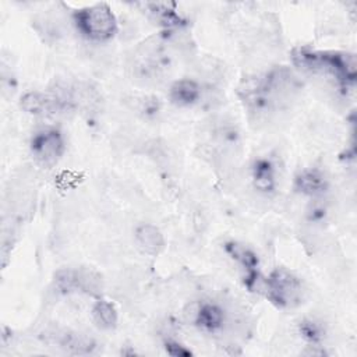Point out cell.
<instances>
[{"label": "cell", "mask_w": 357, "mask_h": 357, "mask_svg": "<svg viewBox=\"0 0 357 357\" xmlns=\"http://www.w3.org/2000/svg\"><path fill=\"white\" fill-rule=\"evenodd\" d=\"M298 88L300 84L291 70L276 67L261 77L244 81L238 93L250 110L265 113L287 105Z\"/></svg>", "instance_id": "6da1fadb"}, {"label": "cell", "mask_w": 357, "mask_h": 357, "mask_svg": "<svg viewBox=\"0 0 357 357\" xmlns=\"http://www.w3.org/2000/svg\"><path fill=\"white\" fill-rule=\"evenodd\" d=\"M294 64L312 73H329L343 85L354 84L357 64L356 56L340 52H315L310 49H296L293 52Z\"/></svg>", "instance_id": "7a4b0ae2"}, {"label": "cell", "mask_w": 357, "mask_h": 357, "mask_svg": "<svg viewBox=\"0 0 357 357\" xmlns=\"http://www.w3.org/2000/svg\"><path fill=\"white\" fill-rule=\"evenodd\" d=\"M78 31L92 40H109L117 32V21L109 6L95 4L73 14Z\"/></svg>", "instance_id": "3957f363"}, {"label": "cell", "mask_w": 357, "mask_h": 357, "mask_svg": "<svg viewBox=\"0 0 357 357\" xmlns=\"http://www.w3.org/2000/svg\"><path fill=\"white\" fill-rule=\"evenodd\" d=\"M262 290L278 307H294L301 301V282L291 272L278 268L264 282Z\"/></svg>", "instance_id": "277c9868"}, {"label": "cell", "mask_w": 357, "mask_h": 357, "mask_svg": "<svg viewBox=\"0 0 357 357\" xmlns=\"http://www.w3.org/2000/svg\"><path fill=\"white\" fill-rule=\"evenodd\" d=\"M31 152L40 166L50 167L56 165L64 152L61 134L54 128H46L36 132L31 139Z\"/></svg>", "instance_id": "5b68a950"}, {"label": "cell", "mask_w": 357, "mask_h": 357, "mask_svg": "<svg viewBox=\"0 0 357 357\" xmlns=\"http://www.w3.org/2000/svg\"><path fill=\"white\" fill-rule=\"evenodd\" d=\"M183 317L185 322L208 332L220 329L225 322L223 310L218 304L209 301H191L184 307Z\"/></svg>", "instance_id": "8992f818"}, {"label": "cell", "mask_w": 357, "mask_h": 357, "mask_svg": "<svg viewBox=\"0 0 357 357\" xmlns=\"http://www.w3.org/2000/svg\"><path fill=\"white\" fill-rule=\"evenodd\" d=\"M225 251L234 259L237 261L241 268L245 272V284L248 286V289H252L254 284H257L258 282V258L254 254V251H251L248 247L236 243V241H229L225 244Z\"/></svg>", "instance_id": "52a82bcc"}, {"label": "cell", "mask_w": 357, "mask_h": 357, "mask_svg": "<svg viewBox=\"0 0 357 357\" xmlns=\"http://www.w3.org/2000/svg\"><path fill=\"white\" fill-rule=\"evenodd\" d=\"M135 241L144 252L151 255H156L165 248V237L162 231L149 223H142L135 229Z\"/></svg>", "instance_id": "ba28073f"}, {"label": "cell", "mask_w": 357, "mask_h": 357, "mask_svg": "<svg viewBox=\"0 0 357 357\" xmlns=\"http://www.w3.org/2000/svg\"><path fill=\"white\" fill-rule=\"evenodd\" d=\"M201 98L199 85L190 78L176 81L170 86V99L178 106H190Z\"/></svg>", "instance_id": "9c48e42d"}, {"label": "cell", "mask_w": 357, "mask_h": 357, "mask_svg": "<svg viewBox=\"0 0 357 357\" xmlns=\"http://www.w3.org/2000/svg\"><path fill=\"white\" fill-rule=\"evenodd\" d=\"M296 188L307 195H319L326 188V180L321 172L307 169L296 177Z\"/></svg>", "instance_id": "30bf717a"}, {"label": "cell", "mask_w": 357, "mask_h": 357, "mask_svg": "<svg viewBox=\"0 0 357 357\" xmlns=\"http://www.w3.org/2000/svg\"><path fill=\"white\" fill-rule=\"evenodd\" d=\"M254 185L261 191H273L275 188V167L271 160L259 159L252 167Z\"/></svg>", "instance_id": "8fae6325"}, {"label": "cell", "mask_w": 357, "mask_h": 357, "mask_svg": "<svg viewBox=\"0 0 357 357\" xmlns=\"http://www.w3.org/2000/svg\"><path fill=\"white\" fill-rule=\"evenodd\" d=\"M103 289L102 276L89 268L77 269V291L98 296Z\"/></svg>", "instance_id": "7c38bea8"}, {"label": "cell", "mask_w": 357, "mask_h": 357, "mask_svg": "<svg viewBox=\"0 0 357 357\" xmlns=\"http://www.w3.org/2000/svg\"><path fill=\"white\" fill-rule=\"evenodd\" d=\"M92 315L98 326L103 329H112L117 324L116 307L106 300H99L95 303L92 308Z\"/></svg>", "instance_id": "4fadbf2b"}, {"label": "cell", "mask_w": 357, "mask_h": 357, "mask_svg": "<svg viewBox=\"0 0 357 357\" xmlns=\"http://www.w3.org/2000/svg\"><path fill=\"white\" fill-rule=\"evenodd\" d=\"M145 7L149 8V13L153 15V18L163 26L166 28H176L180 26L183 20L180 18L178 14L173 8H170L167 4H160V3H148Z\"/></svg>", "instance_id": "5bb4252c"}, {"label": "cell", "mask_w": 357, "mask_h": 357, "mask_svg": "<svg viewBox=\"0 0 357 357\" xmlns=\"http://www.w3.org/2000/svg\"><path fill=\"white\" fill-rule=\"evenodd\" d=\"M54 284L61 293L77 291V269H59L54 273Z\"/></svg>", "instance_id": "9a60e30c"}, {"label": "cell", "mask_w": 357, "mask_h": 357, "mask_svg": "<svg viewBox=\"0 0 357 357\" xmlns=\"http://www.w3.org/2000/svg\"><path fill=\"white\" fill-rule=\"evenodd\" d=\"M300 333L305 340L315 344L324 337V328L312 319H304L300 322Z\"/></svg>", "instance_id": "2e32d148"}, {"label": "cell", "mask_w": 357, "mask_h": 357, "mask_svg": "<svg viewBox=\"0 0 357 357\" xmlns=\"http://www.w3.org/2000/svg\"><path fill=\"white\" fill-rule=\"evenodd\" d=\"M165 349L167 351V354L173 356V357H188L191 356V351L188 349H185L183 344L174 342V340H167L165 344Z\"/></svg>", "instance_id": "e0dca14e"}]
</instances>
